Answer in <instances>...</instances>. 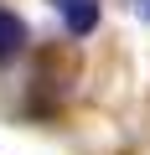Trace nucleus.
I'll list each match as a JSON object with an SVG mask.
<instances>
[{"mask_svg": "<svg viewBox=\"0 0 150 155\" xmlns=\"http://www.w3.org/2000/svg\"><path fill=\"white\" fill-rule=\"evenodd\" d=\"M52 5H57L62 26H67L72 36H88V31L98 26V0H52Z\"/></svg>", "mask_w": 150, "mask_h": 155, "instance_id": "obj_1", "label": "nucleus"}, {"mask_svg": "<svg viewBox=\"0 0 150 155\" xmlns=\"http://www.w3.org/2000/svg\"><path fill=\"white\" fill-rule=\"evenodd\" d=\"M26 47V21L16 11H0V62H16Z\"/></svg>", "mask_w": 150, "mask_h": 155, "instance_id": "obj_2", "label": "nucleus"}]
</instances>
